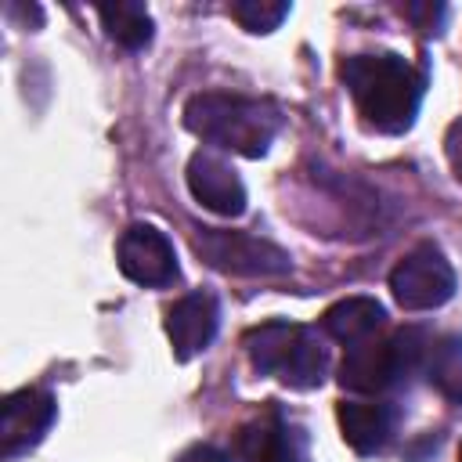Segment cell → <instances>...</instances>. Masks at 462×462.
Wrapping results in <instances>:
<instances>
[{
  "label": "cell",
  "instance_id": "1",
  "mask_svg": "<svg viewBox=\"0 0 462 462\" xmlns=\"http://www.w3.org/2000/svg\"><path fill=\"white\" fill-rule=\"evenodd\" d=\"M339 76L361 112V119L379 134H404L415 123L426 72L401 54H354L339 65Z\"/></svg>",
  "mask_w": 462,
  "mask_h": 462
},
{
  "label": "cell",
  "instance_id": "2",
  "mask_svg": "<svg viewBox=\"0 0 462 462\" xmlns=\"http://www.w3.org/2000/svg\"><path fill=\"white\" fill-rule=\"evenodd\" d=\"M184 126L195 137H202L206 144L256 159L271 148L274 134L282 130V112H278V105H271L263 97L206 90V94L188 97Z\"/></svg>",
  "mask_w": 462,
  "mask_h": 462
},
{
  "label": "cell",
  "instance_id": "3",
  "mask_svg": "<svg viewBox=\"0 0 462 462\" xmlns=\"http://www.w3.org/2000/svg\"><path fill=\"white\" fill-rule=\"evenodd\" d=\"M245 354L256 372L282 379L292 390L321 386L328 372V350L321 339L296 321H263L245 332Z\"/></svg>",
  "mask_w": 462,
  "mask_h": 462
},
{
  "label": "cell",
  "instance_id": "4",
  "mask_svg": "<svg viewBox=\"0 0 462 462\" xmlns=\"http://www.w3.org/2000/svg\"><path fill=\"white\" fill-rule=\"evenodd\" d=\"M430 336L422 328H401L390 339H361L346 346L339 361V383L354 393H379L415 372H422Z\"/></svg>",
  "mask_w": 462,
  "mask_h": 462
},
{
  "label": "cell",
  "instance_id": "5",
  "mask_svg": "<svg viewBox=\"0 0 462 462\" xmlns=\"http://www.w3.org/2000/svg\"><path fill=\"white\" fill-rule=\"evenodd\" d=\"M195 253L224 271V274H242V278H278L292 271V260L285 249H278L267 238L245 235V231H220V227H199L191 238Z\"/></svg>",
  "mask_w": 462,
  "mask_h": 462
},
{
  "label": "cell",
  "instance_id": "6",
  "mask_svg": "<svg viewBox=\"0 0 462 462\" xmlns=\"http://www.w3.org/2000/svg\"><path fill=\"white\" fill-rule=\"evenodd\" d=\"M390 292L404 310H433L455 296V271L440 245L419 242L390 271Z\"/></svg>",
  "mask_w": 462,
  "mask_h": 462
},
{
  "label": "cell",
  "instance_id": "7",
  "mask_svg": "<svg viewBox=\"0 0 462 462\" xmlns=\"http://www.w3.org/2000/svg\"><path fill=\"white\" fill-rule=\"evenodd\" d=\"M119 271L137 285H170L177 278V253L152 224H130L116 245Z\"/></svg>",
  "mask_w": 462,
  "mask_h": 462
},
{
  "label": "cell",
  "instance_id": "8",
  "mask_svg": "<svg viewBox=\"0 0 462 462\" xmlns=\"http://www.w3.org/2000/svg\"><path fill=\"white\" fill-rule=\"evenodd\" d=\"M54 422V397L47 390L25 386L7 393L4 411H0V451L4 458H18L22 451L36 448L43 433Z\"/></svg>",
  "mask_w": 462,
  "mask_h": 462
},
{
  "label": "cell",
  "instance_id": "9",
  "mask_svg": "<svg viewBox=\"0 0 462 462\" xmlns=\"http://www.w3.org/2000/svg\"><path fill=\"white\" fill-rule=\"evenodd\" d=\"M235 451L242 462H307V437L285 415L263 411L238 430Z\"/></svg>",
  "mask_w": 462,
  "mask_h": 462
},
{
  "label": "cell",
  "instance_id": "10",
  "mask_svg": "<svg viewBox=\"0 0 462 462\" xmlns=\"http://www.w3.org/2000/svg\"><path fill=\"white\" fill-rule=\"evenodd\" d=\"M220 328V303L213 292H188L180 300H173V307L166 310V336L173 343L177 361H188L195 354H202L213 336Z\"/></svg>",
  "mask_w": 462,
  "mask_h": 462
},
{
  "label": "cell",
  "instance_id": "11",
  "mask_svg": "<svg viewBox=\"0 0 462 462\" xmlns=\"http://www.w3.org/2000/svg\"><path fill=\"white\" fill-rule=\"evenodd\" d=\"M188 188L199 199V206L220 213V217H242L245 213V184L213 152H195L188 162Z\"/></svg>",
  "mask_w": 462,
  "mask_h": 462
},
{
  "label": "cell",
  "instance_id": "12",
  "mask_svg": "<svg viewBox=\"0 0 462 462\" xmlns=\"http://www.w3.org/2000/svg\"><path fill=\"white\" fill-rule=\"evenodd\" d=\"M339 430L343 440L357 451V455H375L386 448L390 433H393V408L390 404H375V401H343L339 404Z\"/></svg>",
  "mask_w": 462,
  "mask_h": 462
},
{
  "label": "cell",
  "instance_id": "13",
  "mask_svg": "<svg viewBox=\"0 0 462 462\" xmlns=\"http://www.w3.org/2000/svg\"><path fill=\"white\" fill-rule=\"evenodd\" d=\"M383 318H386V310L375 296H346L321 314V328L328 339L354 346V343L368 339L383 325Z\"/></svg>",
  "mask_w": 462,
  "mask_h": 462
},
{
  "label": "cell",
  "instance_id": "14",
  "mask_svg": "<svg viewBox=\"0 0 462 462\" xmlns=\"http://www.w3.org/2000/svg\"><path fill=\"white\" fill-rule=\"evenodd\" d=\"M422 375L430 379V386L440 397L462 404V339L458 336H430Z\"/></svg>",
  "mask_w": 462,
  "mask_h": 462
},
{
  "label": "cell",
  "instance_id": "15",
  "mask_svg": "<svg viewBox=\"0 0 462 462\" xmlns=\"http://www.w3.org/2000/svg\"><path fill=\"white\" fill-rule=\"evenodd\" d=\"M105 32L126 47V51H141L152 43V14L144 4H112V7H97Z\"/></svg>",
  "mask_w": 462,
  "mask_h": 462
},
{
  "label": "cell",
  "instance_id": "16",
  "mask_svg": "<svg viewBox=\"0 0 462 462\" xmlns=\"http://www.w3.org/2000/svg\"><path fill=\"white\" fill-rule=\"evenodd\" d=\"M285 14H289V4H271V0H238V4H231V18L249 32H271V29L282 25Z\"/></svg>",
  "mask_w": 462,
  "mask_h": 462
},
{
  "label": "cell",
  "instance_id": "17",
  "mask_svg": "<svg viewBox=\"0 0 462 462\" xmlns=\"http://www.w3.org/2000/svg\"><path fill=\"white\" fill-rule=\"evenodd\" d=\"M401 14L419 29V32H440V22L448 14L444 4H404Z\"/></svg>",
  "mask_w": 462,
  "mask_h": 462
},
{
  "label": "cell",
  "instance_id": "18",
  "mask_svg": "<svg viewBox=\"0 0 462 462\" xmlns=\"http://www.w3.org/2000/svg\"><path fill=\"white\" fill-rule=\"evenodd\" d=\"M444 155H448V166L451 173L462 180V119H455L444 134Z\"/></svg>",
  "mask_w": 462,
  "mask_h": 462
},
{
  "label": "cell",
  "instance_id": "19",
  "mask_svg": "<svg viewBox=\"0 0 462 462\" xmlns=\"http://www.w3.org/2000/svg\"><path fill=\"white\" fill-rule=\"evenodd\" d=\"M177 462H227L224 451H217L213 444H191L188 451H180Z\"/></svg>",
  "mask_w": 462,
  "mask_h": 462
},
{
  "label": "cell",
  "instance_id": "20",
  "mask_svg": "<svg viewBox=\"0 0 462 462\" xmlns=\"http://www.w3.org/2000/svg\"><path fill=\"white\" fill-rule=\"evenodd\" d=\"M458 462H462V444H458Z\"/></svg>",
  "mask_w": 462,
  "mask_h": 462
}]
</instances>
